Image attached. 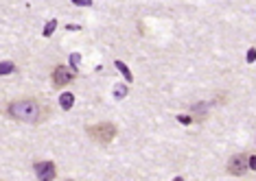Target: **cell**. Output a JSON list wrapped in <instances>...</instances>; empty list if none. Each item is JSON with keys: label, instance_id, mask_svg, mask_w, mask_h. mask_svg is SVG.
<instances>
[{"label": "cell", "instance_id": "1", "mask_svg": "<svg viewBox=\"0 0 256 181\" xmlns=\"http://www.w3.org/2000/svg\"><path fill=\"white\" fill-rule=\"evenodd\" d=\"M7 116L20 122H40V120H44L46 109L42 107V103L38 98L22 96V98H14L7 105Z\"/></svg>", "mask_w": 256, "mask_h": 181}, {"label": "cell", "instance_id": "2", "mask_svg": "<svg viewBox=\"0 0 256 181\" xmlns=\"http://www.w3.org/2000/svg\"><path fill=\"white\" fill-rule=\"evenodd\" d=\"M86 133L98 144H110L118 131H116V125H112V122H96V125L86 127Z\"/></svg>", "mask_w": 256, "mask_h": 181}, {"label": "cell", "instance_id": "3", "mask_svg": "<svg viewBox=\"0 0 256 181\" xmlns=\"http://www.w3.org/2000/svg\"><path fill=\"white\" fill-rule=\"evenodd\" d=\"M248 168H250V157L243 155V153H236L228 160V173L234 175V177H241Z\"/></svg>", "mask_w": 256, "mask_h": 181}, {"label": "cell", "instance_id": "4", "mask_svg": "<svg viewBox=\"0 0 256 181\" xmlns=\"http://www.w3.org/2000/svg\"><path fill=\"white\" fill-rule=\"evenodd\" d=\"M74 77H77V72H74L72 68H68V66H55V70H53V83L57 87H64V85L72 83Z\"/></svg>", "mask_w": 256, "mask_h": 181}, {"label": "cell", "instance_id": "5", "mask_svg": "<svg viewBox=\"0 0 256 181\" xmlns=\"http://www.w3.org/2000/svg\"><path fill=\"white\" fill-rule=\"evenodd\" d=\"M33 171H36V177L40 181H55V177H57V168L53 162H38V164L33 166Z\"/></svg>", "mask_w": 256, "mask_h": 181}, {"label": "cell", "instance_id": "6", "mask_svg": "<svg viewBox=\"0 0 256 181\" xmlns=\"http://www.w3.org/2000/svg\"><path fill=\"white\" fill-rule=\"evenodd\" d=\"M60 105H62V109H72V105H74V96L72 94H62L60 96Z\"/></svg>", "mask_w": 256, "mask_h": 181}, {"label": "cell", "instance_id": "7", "mask_svg": "<svg viewBox=\"0 0 256 181\" xmlns=\"http://www.w3.org/2000/svg\"><path fill=\"white\" fill-rule=\"evenodd\" d=\"M116 70H118L120 74L125 77V81H132L134 77H132V72H130V68H127V63H123V61H116Z\"/></svg>", "mask_w": 256, "mask_h": 181}, {"label": "cell", "instance_id": "8", "mask_svg": "<svg viewBox=\"0 0 256 181\" xmlns=\"http://www.w3.org/2000/svg\"><path fill=\"white\" fill-rule=\"evenodd\" d=\"M14 70H16V66H14V63H11V61H4L2 66H0V74H2V77H4V74L14 72Z\"/></svg>", "mask_w": 256, "mask_h": 181}, {"label": "cell", "instance_id": "9", "mask_svg": "<svg viewBox=\"0 0 256 181\" xmlns=\"http://www.w3.org/2000/svg\"><path fill=\"white\" fill-rule=\"evenodd\" d=\"M114 96H116V98L127 96V87H125V85H116V87H114Z\"/></svg>", "mask_w": 256, "mask_h": 181}, {"label": "cell", "instance_id": "10", "mask_svg": "<svg viewBox=\"0 0 256 181\" xmlns=\"http://www.w3.org/2000/svg\"><path fill=\"white\" fill-rule=\"evenodd\" d=\"M55 26H57V20H50V22H48V24H46V26H44V35H46V37H48V35H50V33H53V31H55Z\"/></svg>", "mask_w": 256, "mask_h": 181}, {"label": "cell", "instance_id": "11", "mask_svg": "<svg viewBox=\"0 0 256 181\" xmlns=\"http://www.w3.org/2000/svg\"><path fill=\"white\" fill-rule=\"evenodd\" d=\"M72 4H77V7H90L92 0H72Z\"/></svg>", "mask_w": 256, "mask_h": 181}, {"label": "cell", "instance_id": "12", "mask_svg": "<svg viewBox=\"0 0 256 181\" xmlns=\"http://www.w3.org/2000/svg\"><path fill=\"white\" fill-rule=\"evenodd\" d=\"M256 61V48H250L248 50V63H254Z\"/></svg>", "mask_w": 256, "mask_h": 181}, {"label": "cell", "instance_id": "13", "mask_svg": "<svg viewBox=\"0 0 256 181\" xmlns=\"http://www.w3.org/2000/svg\"><path fill=\"white\" fill-rule=\"evenodd\" d=\"M178 120L182 122V125H190V122H193V118H190V116H184V114H182V116H178Z\"/></svg>", "mask_w": 256, "mask_h": 181}, {"label": "cell", "instance_id": "14", "mask_svg": "<svg viewBox=\"0 0 256 181\" xmlns=\"http://www.w3.org/2000/svg\"><path fill=\"white\" fill-rule=\"evenodd\" d=\"M250 171H256V155L250 157Z\"/></svg>", "mask_w": 256, "mask_h": 181}, {"label": "cell", "instance_id": "15", "mask_svg": "<svg viewBox=\"0 0 256 181\" xmlns=\"http://www.w3.org/2000/svg\"><path fill=\"white\" fill-rule=\"evenodd\" d=\"M173 181H184V179H182V177H176V179H173Z\"/></svg>", "mask_w": 256, "mask_h": 181}, {"label": "cell", "instance_id": "16", "mask_svg": "<svg viewBox=\"0 0 256 181\" xmlns=\"http://www.w3.org/2000/svg\"><path fill=\"white\" fill-rule=\"evenodd\" d=\"M66 181H72V179H66Z\"/></svg>", "mask_w": 256, "mask_h": 181}]
</instances>
